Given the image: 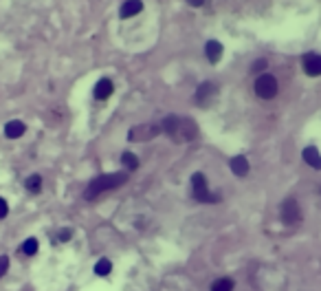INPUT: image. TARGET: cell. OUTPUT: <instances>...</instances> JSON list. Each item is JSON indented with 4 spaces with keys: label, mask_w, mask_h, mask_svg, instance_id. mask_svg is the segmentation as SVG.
<instances>
[{
    "label": "cell",
    "mask_w": 321,
    "mask_h": 291,
    "mask_svg": "<svg viewBox=\"0 0 321 291\" xmlns=\"http://www.w3.org/2000/svg\"><path fill=\"white\" fill-rule=\"evenodd\" d=\"M125 181H128V174L125 172H114V174H101V177L93 179L86 187V192H84V199H88V201H93L95 197H99L101 192H108V190H114V187L123 185Z\"/></svg>",
    "instance_id": "6da1fadb"
},
{
    "label": "cell",
    "mask_w": 321,
    "mask_h": 291,
    "mask_svg": "<svg viewBox=\"0 0 321 291\" xmlns=\"http://www.w3.org/2000/svg\"><path fill=\"white\" fill-rule=\"evenodd\" d=\"M191 190H194V197H196L198 203H218V201H220V197H218V194H211L209 192L207 179H205L203 172H196L191 177Z\"/></svg>",
    "instance_id": "7a4b0ae2"
},
{
    "label": "cell",
    "mask_w": 321,
    "mask_h": 291,
    "mask_svg": "<svg viewBox=\"0 0 321 291\" xmlns=\"http://www.w3.org/2000/svg\"><path fill=\"white\" fill-rule=\"evenodd\" d=\"M277 90H280V86H277V80L271 73H262L255 80V95L260 100H273Z\"/></svg>",
    "instance_id": "3957f363"
},
{
    "label": "cell",
    "mask_w": 321,
    "mask_h": 291,
    "mask_svg": "<svg viewBox=\"0 0 321 291\" xmlns=\"http://www.w3.org/2000/svg\"><path fill=\"white\" fill-rule=\"evenodd\" d=\"M282 221L286 225H297L301 221V210H299V203L295 199H288V201L282 203Z\"/></svg>",
    "instance_id": "277c9868"
},
{
    "label": "cell",
    "mask_w": 321,
    "mask_h": 291,
    "mask_svg": "<svg viewBox=\"0 0 321 291\" xmlns=\"http://www.w3.org/2000/svg\"><path fill=\"white\" fill-rule=\"evenodd\" d=\"M216 95H218V88H216V84H211V82H203L201 86H198V90H196V104L198 106H203V108H207L211 102L216 100Z\"/></svg>",
    "instance_id": "5b68a950"
},
{
    "label": "cell",
    "mask_w": 321,
    "mask_h": 291,
    "mask_svg": "<svg viewBox=\"0 0 321 291\" xmlns=\"http://www.w3.org/2000/svg\"><path fill=\"white\" fill-rule=\"evenodd\" d=\"M161 130H163L161 126H152V124H148V126H135V128L130 130L128 139H130V141H145V139L156 137Z\"/></svg>",
    "instance_id": "8992f818"
},
{
    "label": "cell",
    "mask_w": 321,
    "mask_h": 291,
    "mask_svg": "<svg viewBox=\"0 0 321 291\" xmlns=\"http://www.w3.org/2000/svg\"><path fill=\"white\" fill-rule=\"evenodd\" d=\"M301 66H304L306 75H310V77L321 75V56L319 53H306L301 58Z\"/></svg>",
    "instance_id": "52a82bcc"
},
{
    "label": "cell",
    "mask_w": 321,
    "mask_h": 291,
    "mask_svg": "<svg viewBox=\"0 0 321 291\" xmlns=\"http://www.w3.org/2000/svg\"><path fill=\"white\" fill-rule=\"evenodd\" d=\"M161 128L165 135H169L174 139V141L178 143V128H180V117L178 115H169V117L163 119V124H161Z\"/></svg>",
    "instance_id": "ba28073f"
},
{
    "label": "cell",
    "mask_w": 321,
    "mask_h": 291,
    "mask_svg": "<svg viewBox=\"0 0 321 291\" xmlns=\"http://www.w3.org/2000/svg\"><path fill=\"white\" fill-rule=\"evenodd\" d=\"M205 56H207L211 64H218L222 58V44L218 40H209L207 44H205Z\"/></svg>",
    "instance_id": "9c48e42d"
},
{
    "label": "cell",
    "mask_w": 321,
    "mask_h": 291,
    "mask_svg": "<svg viewBox=\"0 0 321 291\" xmlns=\"http://www.w3.org/2000/svg\"><path fill=\"white\" fill-rule=\"evenodd\" d=\"M112 90H114V84L108 80V77H104V80H99L95 84V100H108V97L112 95Z\"/></svg>",
    "instance_id": "30bf717a"
},
{
    "label": "cell",
    "mask_w": 321,
    "mask_h": 291,
    "mask_svg": "<svg viewBox=\"0 0 321 291\" xmlns=\"http://www.w3.org/2000/svg\"><path fill=\"white\" fill-rule=\"evenodd\" d=\"M141 9H143V3H141V0H125V3L121 5L119 16L125 20V18H132V16L141 14Z\"/></svg>",
    "instance_id": "8fae6325"
},
{
    "label": "cell",
    "mask_w": 321,
    "mask_h": 291,
    "mask_svg": "<svg viewBox=\"0 0 321 291\" xmlns=\"http://www.w3.org/2000/svg\"><path fill=\"white\" fill-rule=\"evenodd\" d=\"M229 166H231V172L238 174V177H246L249 174V161H246V157H233L231 161H229Z\"/></svg>",
    "instance_id": "7c38bea8"
},
{
    "label": "cell",
    "mask_w": 321,
    "mask_h": 291,
    "mask_svg": "<svg viewBox=\"0 0 321 291\" xmlns=\"http://www.w3.org/2000/svg\"><path fill=\"white\" fill-rule=\"evenodd\" d=\"M301 157H304V161H306L310 168L321 170V155H319V150L314 148V146H308L304 153H301Z\"/></svg>",
    "instance_id": "4fadbf2b"
},
{
    "label": "cell",
    "mask_w": 321,
    "mask_h": 291,
    "mask_svg": "<svg viewBox=\"0 0 321 291\" xmlns=\"http://www.w3.org/2000/svg\"><path fill=\"white\" fill-rule=\"evenodd\" d=\"M24 132H27V126H24L22 121H18V119L9 121V124L5 126V137H7V139H18V137H22Z\"/></svg>",
    "instance_id": "5bb4252c"
},
{
    "label": "cell",
    "mask_w": 321,
    "mask_h": 291,
    "mask_svg": "<svg viewBox=\"0 0 321 291\" xmlns=\"http://www.w3.org/2000/svg\"><path fill=\"white\" fill-rule=\"evenodd\" d=\"M24 185H27V190L31 194H38L42 190V177L40 174H31V177L24 181Z\"/></svg>",
    "instance_id": "9a60e30c"
},
{
    "label": "cell",
    "mask_w": 321,
    "mask_h": 291,
    "mask_svg": "<svg viewBox=\"0 0 321 291\" xmlns=\"http://www.w3.org/2000/svg\"><path fill=\"white\" fill-rule=\"evenodd\" d=\"M211 291H233V280L231 278H218V280L211 284Z\"/></svg>",
    "instance_id": "2e32d148"
},
{
    "label": "cell",
    "mask_w": 321,
    "mask_h": 291,
    "mask_svg": "<svg viewBox=\"0 0 321 291\" xmlns=\"http://www.w3.org/2000/svg\"><path fill=\"white\" fill-rule=\"evenodd\" d=\"M110 271H112V263H110L108 258H101L99 263L95 265V274H97V276H108Z\"/></svg>",
    "instance_id": "e0dca14e"
},
{
    "label": "cell",
    "mask_w": 321,
    "mask_h": 291,
    "mask_svg": "<svg viewBox=\"0 0 321 291\" xmlns=\"http://www.w3.org/2000/svg\"><path fill=\"white\" fill-rule=\"evenodd\" d=\"M38 247H40L38 245V238H33V236L22 243V252L27 254V256H35V254H38Z\"/></svg>",
    "instance_id": "ac0fdd59"
},
{
    "label": "cell",
    "mask_w": 321,
    "mask_h": 291,
    "mask_svg": "<svg viewBox=\"0 0 321 291\" xmlns=\"http://www.w3.org/2000/svg\"><path fill=\"white\" fill-rule=\"evenodd\" d=\"M121 163H123L128 170H137L139 168V159H137V155H132V153H123V155H121Z\"/></svg>",
    "instance_id": "d6986e66"
},
{
    "label": "cell",
    "mask_w": 321,
    "mask_h": 291,
    "mask_svg": "<svg viewBox=\"0 0 321 291\" xmlns=\"http://www.w3.org/2000/svg\"><path fill=\"white\" fill-rule=\"evenodd\" d=\"M266 66H269V62H266V60L262 58V60H258V62L251 66V73H260V71H264Z\"/></svg>",
    "instance_id": "ffe728a7"
},
{
    "label": "cell",
    "mask_w": 321,
    "mask_h": 291,
    "mask_svg": "<svg viewBox=\"0 0 321 291\" xmlns=\"http://www.w3.org/2000/svg\"><path fill=\"white\" fill-rule=\"evenodd\" d=\"M7 269H9V256H0V278L7 274Z\"/></svg>",
    "instance_id": "44dd1931"
},
{
    "label": "cell",
    "mask_w": 321,
    "mask_h": 291,
    "mask_svg": "<svg viewBox=\"0 0 321 291\" xmlns=\"http://www.w3.org/2000/svg\"><path fill=\"white\" fill-rule=\"evenodd\" d=\"M7 214H9V205H7L5 199H0V218H5Z\"/></svg>",
    "instance_id": "7402d4cb"
},
{
    "label": "cell",
    "mask_w": 321,
    "mask_h": 291,
    "mask_svg": "<svg viewBox=\"0 0 321 291\" xmlns=\"http://www.w3.org/2000/svg\"><path fill=\"white\" fill-rule=\"evenodd\" d=\"M71 236H73L71 229H64V232H59V240L66 243V240H71Z\"/></svg>",
    "instance_id": "603a6c76"
},
{
    "label": "cell",
    "mask_w": 321,
    "mask_h": 291,
    "mask_svg": "<svg viewBox=\"0 0 321 291\" xmlns=\"http://www.w3.org/2000/svg\"><path fill=\"white\" fill-rule=\"evenodd\" d=\"M187 5H191V7H203L205 0H187Z\"/></svg>",
    "instance_id": "cb8c5ba5"
}]
</instances>
